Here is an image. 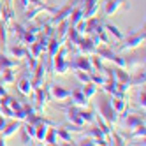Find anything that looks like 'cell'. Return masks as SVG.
<instances>
[{
  "label": "cell",
  "mask_w": 146,
  "mask_h": 146,
  "mask_svg": "<svg viewBox=\"0 0 146 146\" xmlns=\"http://www.w3.org/2000/svg\"><path fill=\"white\" fill-rule=\"evenodd\" d=\"M5 2H7V4H11V2H13V0H5Z\"/></svg>",
  "instance_id": "60d3db41"
},
{
  "label": "cell",
  "mask_w": 146,
  "mask_h": 146,
  "mask_svg": "<svg viewBox=\"0 0 146 146\" xmlns=\"http://www.w3.org/2000/svg\"><path fill=\"white\" fill-rule=\"evenodd\" d=\"M18 90L23 93V95H32V92H34V86H32V83H30V78L23 76L21 79L18 81Z\"/></svg>",
  "instance_id": "d6986e66"
},
{
  "label": "cell",
  "mask_w": 146,
  "mask_h": 146,
  "mask_svg": "<svg viewBox=\"0 0 146 146\" xmlns=\"http://www.w3.org/2000/svg\"><path fill=\"white\" fill-rule=\"evenodd\" d=\"M144 135H146V127L144 123H141L135 129H132V132L129 134V139H144Z\"/></svg>",
  "instance_id": "484cf974"
},
{
  "label": "cell",
  "mask_w": 146,
  "mask_h": 146,
  "mask_svg": "<svg viewBox=\"0 0 146 146\" xmlns=\"http://www.w3.org/2000/svg\"><path fill=\"white\" fill-rule=\"evenodd\" d=\"M141 123H144V114L143 116L141 114H129V113L125 114V129L132 130V129H135Z\"/></svg>",
  "instance_id": "7c38bea8"
},
{
  "label": "cell",
  "mask_w": 146,
  "mask_h": 146,
  "mask_svg": "<svg viewBox=\"0 0 146 146\" xmlns=\"http://www.w3.org/2000/svg\"><path fill=\"white\" fill-rule=\"evenodd\" d=\"M79 114H81V118H83V121H85V123H90V125L95 123V118H97L95 111L85 109V108H79Z\"/></svg>",
  "instance_id": "603a6c76"
},
{
  "label": "cell",
  "mask_w": 146,
  "mask_h": 146,
  "mask_svg": "<svg viewBox=\"0 0 146 146\" xmlns=\"http://www.w3.org/2000/svg\"><path fill=\"white\" fill-rule=\"evenodd\" d=\"M19 127H21V121L13 118L11 121H7V123H5V127L2 129V132H0V134H2L4 137L7 139V137H11L13 134H16V130H19Z\"/></svg>",
  "instance_id": "5bb4252c"
},
{
  "label": "cell",
  "mask_w": 146,
  "mask_h": 146,
  "mask_svg": "<svg viewBox=\"0 0 146 146\" xmlns=\"http://www.w3.org/2000/svg\"><path fill=\"white\" fill-rule=\"evenodd\" d=\"M37 37H39V34H34V32H30V30L25 28V34H23L21 42H23L25 46H30V44H34L35 40H37Z\"/></svg>",
  "instance_id": "f1b7e54d"
},
{
  "label": "cell",
  "mask_w": 146,
  "mask_h": 146,
  "mask_svg": "<svg viewBox=\"0 0 146 146\" xmlns=\"http://www.w3.org/2000/svg\"><path fill=\"white\" fill-rule=\"evenodd\" d=\"M5 123H7V120H5V116L2 113H0V132H2V129L5 127Z\"/></svg>",
  "instance_id": "f35d334b"
},
{
  "label": "cell",
  "mask_w": 146,
  "mask_h": 146,
  "mask_svg": "<svg viewBox=\"0 0 146 146\" xmlns=\"http://www.w3.org/2000/svg\"><path fill=\"white\" fill-rule=\"evenodd\" d=\"M74 76L83 83V85H85V83H90V72H86V70H74Z\"/></svg>",
  "instance_id": "d6a6232c"
},
{
  "label": "cell",
  "mask_w": 146,
  "mask_h": 146,
  "mask_svg": "<svg viewBox=\"0 0 146 146\" xmlns=\"http://www.w3.org/2000/svg\"><path fill=\"white\" fill-rule=\"evenodd\" d=\"M0 19H2L5 25H9V23L14 21V9L9 5V4L2 5V9H0Z\"/></svg>",
  "instance_id": "2e32d148"
},
{
  "label": "cell",
  "mask_w": 146,
  "mask_h": 146,
  "mask_svg": "<svg viewBox=\"0 0 146 146\" xmlns=\"http://www.w3.org/2000/svg\"><path fill=\"white\" fill-rule=\"evenodd\" d=\"M104 28H106V32H108V35H111V37H114L116 40H121L125 35H123V32L116 27V25H111V23H106L104 25Z\"/></svg>",
  "instance_id": "7402d4cb"
},
{
  "label": "cell",
  "mask_w": 146,
  "mask_h": 146,
  "mask_svg": "<svg viewBox=\"0 0 146 146\" xmlns=\"http://www.w3.org/2000/svg\"><path fill=\"white\" fill-rule=\"evenodd\" d=\"M74 144H83V146H93V144H95V139H92L90 135H86V137H83L81 141H78V143H74Z\"/></svg>",
  "instance_id": "e575fe53"
},
{
  "label": "cell",
  "mask_w": 146,
  "mask_h": 146,
  "mask_svg": "<svg viewBox=\"0 0 146 146\" xmlns=\"http://www.w3.org/2000/svg\"><path fill=\"white\" fill-rule=\"evenodd\" d=\"M4 144H5V137H4L2 134H0V146H4Z\"/></svg>",
  "instance_id": "ab89813d"
},
{
  "label": "cell",
  "mask_w": 146,
  "mask_h": 146,
  "mask_svg": "<svg viewBox=\"0 0 146 146\" xmlns=\"http://www.w3.org/2000/svg\"><path fill=\"white\" fill-rule=\"evenodd\" d=\"M19 130H21V143H23V144H32V137L27 134V130L21 129V127H19Z\"/></svg>",
  "instance_id": "d590c367"
},
{
  "label": "cell",
  "mask_w": 146,
  "mask_h": 146,
  "mask_svg": "<svg viewBox=\"0 0 146 146\" xmlns=\"http://www.w3.org/2000/svg\"><path fill=\"white\" fill-rule=\"evenodd\" d=\"M44 143L48 144H58V135H56V129H48L46 132V137H44Z\"/></svg>",
  "instance_id": "4dcf8cb0"
},
{
  "label": "cell",
  "mask_w": 146,
  "mask_h": 146,
  "mask_svg": "<svg viewBox=\"0 0 146 146\" xmlns=\"http://www.w3.org/2000/svg\"><path fill=\"white\" fill-rule=\"evenodd\" d=\"M5 95H7V90H5V85H4L2 81H0V99H2V97H5Z\"/></svg>",
  "instance_id": "74e56055"
},
{
  "label": "cell",
  "mask_w": 146,
  "mask_h": 146,
  "mask_svg": "<svg viewBox=\"0 0 146 146\" xmlns=\"http://www.w3.org/2000/svg\"><path fill=\"white\" fill-rule=\"evenodd\" d=\"M90 60H92V67H93V70H95V72H104V69H106V67H104L102 60H100L95 53L90 55Z\"/></svg>",
  "instance_id": "f546056e"
},
{
  "label": "cell",
  "mask_w": 146,
  "mask_h": 146,
  "mask_svg": "<svg viewBox=\"0 0 146 146\" xmlns=\"http://www.w3.org/2000/svg\"><path fill=\"white\" fill-rule=\"evenodd\" d=\"M25 130H27V134L30 135V137L34 139V135H35V125H32V123H27L25 121V127H23Z\"/></svg>",
  "instance_id": "8d00e7d4"
},
{
  "label": "cell",
  "mask_w": 146,
  "mask_h": 146,
  "mask_svg": "<svg viewBox=\"0 0 146 146\" xmlns=\"http://www.w3.org/2000/svg\"><path fill=\"white\" fill-rule=\"evenodd\" d=\"M0 74H2V83H4V85H13V83L16 81V76H14V67L0 69Z\"/></svg>",
  "instance_id": "ffe728a7"
},
{
  "label": "cell",
  "mask_w": 146,
  "mask_h": 146,
  "mask_svg": "<svg viewBox=\"0 0 146 146\" xmlns=\"http://www.w3.org/2000/svg\"><path fill=\"white\" fill-rule=\"evenodd\" d=\"M76 49L79 51V53H83V55H93L95 49H97V44L92 40L90 35H81L79 40L76 42Z\"/></svg>",
  "instance_id": "5b68a950"
},
{
  "label": "cell",
  "mask_w": 146,
  "mask_h": 146,
  "mask_svg": "<svg viewBox=\"0 0 146 146\" xmlns=\"http://www.w3.org/2000/svg\"><path fill=\"white\" fill-rule=\"evenodd\" d=\"M121 5H123L125 9L129 7L127 4H125V0H108V2L104 4V14H106V16H113Z\"/></svg>",
  "instance_id": "30bf717a"
},
{
  "label": "cell",
  "mask_w": 146,
  "mask_h": 146,
  "mask_svg": "<svg viewBox=\"0 0 146 146\" xmlns=\"http://www.w3.org/2000/svg\"><path fill=\"white\" fill-rule=\"evenodd\" d=\"M83 18H85V11H83V5L78 4L74 9H72V13H70V16H69V23H70V27H76Z\"/></svg>",
  "instance_id": "9a60e30c"
},
{
  "label": "cell",
  "mask_w": 146,
  "mask_h": 146,
  "mask_svg": "<svg viewBox=\"0 0 146 146\" xmlns=\"http://www.w3.org/2000/svg\"><path fill=\"white\" fill-rule=\"evenodd\" d=\"M144 79H146L144 67H137V70L129 78V86H144Z\"/></svg>",
  "instance_id": "8fae6325"
},
{
  "label": "cell",
  "mask_w": 146,
  "mask_h": 146,
  "mask_svg": "<svg viewBox=\"0 0 146 146\" xmlns=\"http://www.w3.org/2000/svg\"><path fill=\"white\" fill-rule=\"evenodd\" d=\"M69 51L70 48L65 46V44H62L60 49L56 51V55L51 58L53 60V74H60V76H65L70 72V67H69Z\"/></svg>",
  "instance_id": "7a4b0ae2"
},
{
  "label": "cell",
  "mask_w": 146,
  "mask_h": 146,
  "mask_svg": "<svg viewBox=\"0 0 146 146\" xmlns=\"http://www.w3.org/2000/svg\"><path fill=\"white\" fill-rule=\"evenodd\" d=\"M7 48V25L0 19V49L5 51Z\"/></svg>",
  "instance_id": "4316f807"
},
{
  "label": "cell",
  "mask_w": 146,
  "mask_h": 146,
  "mask_svg": "<svg viewBox=\"0 0 146 146\" xmlns=\"http://www.w3.org/2000/svg\"><path fill=\"white\" fill-rule=\"evenodd\" d=\"M9 55L13 58H25L28 55V48L25 44H13L9 48Z\"/></svg>",
  "instance_id": "e0dca14e"
},
{
  "label": "cell",
  "mask_w": 146,
  "mask_h": 146,
  "mask_svg": "<svg viewBox=\"0 0 146 146\" xmlns=\"http://www.w3.org/2000/svg\"><path fill=\"white\" fill-rule=\"evenodd\" d=\"M56 135H58V139H62L64 143H69V144H74L76 141H72V135L69 134V130L65 127H60L56 129Z\"/></svg>",
  "instance_id": "83f0119b"
},
{
  "label": "cell",
  "mask_w": 146,
  "mask_h": 146,
  "mask_svg": "<svg viewBox=\"0 0 146 146\" xmlns=\"http://www.w3.org/2000/svg\"><path fill=\"white\" fill-rule=\"evenodd\" d=\"M23 60H25V64H27V69H28L30 72H32V70L35 69V65L39 64V58H35V56H32V55H30V53H28V55H27V56H25Z\"/></svg>",
  "instance_id": "1f68e13d"
},
{
  "label": "cell",
  "mask_w": 146,
  "mask_h": 146,
  "mask_svg": "<svg viewBox=\"0 0 146 146\" xmlns=\"http://www.w3.org/2000/svg\"><path fill=\"white\" fill-rule=\"evenodd\" d=\"M62 44H65V42H62L60 39H56L55 35L53 37H49V42H48V48H46V51H48V56L49 58H53L55 55H56V51L60 49V46Z\"/></svg>",
  "instance_id": "ac0fdd59"
},
{
  "label": "cell",
  "mask_w": 146,
  "mask_h": 146,
  "mask_svg": "<svg viewBox=\"0 0 146 146\" xmlns=\"http://www.w3.org/2000/svg\"><path fill=\"white\" fill-rule=\"evenodd\" d=\"M64 109H65L67 120H69L72 125H78V127H83V125H85V121H83L81 114H79V108H78V106L70 104V106H67V108H64Z\"/></svg>",
  "instance_id": "8992f818"
},
{
  "label": "cell",
  "mask_w": 146,
  "mask_h": 146,
  "mask_svg": "<svg viewBox=\"0 0 146 146\" xmlns=\"http://www.w3.org/2000/svg\"><path fill=\"white\" fill-rule=\"evenodd\" d=\"M99 111H100V118L106 123L114 125L118 121V113L113 109L111 99L108 95H100V99H99Z\"/></svg>",
  "instance_id": "3957f363"
},
{
  "label": "cell",
  "mask_w": 146,
  "mask_h": 146,
  "mask_svg": "<svg viewBox=\"0 0 146 146\" xmlns=\"http://www.w3.org/2000/svg\"><path fill=\"white\" fill-rule=\"evenodd\" d=\"M125 62H127V67H144V55H135V56H125Z\"/></svg>",
  "instance_id": "44dd1931"
},
{
  "label": "cell",
  "mask_w": 146,
  "mask_h": 146,
  "mask_svg": "<svg viewBox=\"0 0 146 146\" xmlns=\"http://www.w3.org/2000/svg\"><path fill=\"white\" fill-rule=\"evenodd\" d=\"M69 67L70 70H86V72H93V67H92V60H90V55H76L74 58H69Z\"/></svg>",
  "instance_id": "277c9868"
},
{
  "label": "cell",
  "mask_w": 146,
  "mask_h": 146,
  "mask_svg": "<svg viewBox=\"0 0 146 146\" xmlns=\"http://www.w3.org/2000/svg\"><path fill=\"white\" fill-rule=\"evenodd\" d=\"M137 104H139V108L144 109V106H146V92H144V86L137 92Z\"/></svg>",
  "instance_id": "836d02e7"
},
{
  "label": "cell",
  "mask_w": 146,
  "mask_h": 146,
  "mask_svg": "<svg viewBox=\"0 0 146 146\" xmlns=\"http://www.w3.org/2000/svg\"><path fill=\"white\" fill-rule=\"evenodd\" d=\"M97 90H99V86H97V85H93L92 81H90V83H85V85L81 86V92L85 93V97H86V99H92L93 95H97Z\"/></svg>",
  "instance_id": "cb8c5ba5"
},
{
  "label": "cell",
  "mask_w": 146,
  "mask_h": 146,
  "mask_svg": "<svg viewBox=\"0 0 146 146\" xmlns=\"http://www.w3.org/2000/svg\"><path fill=\"white\" fill-rule=\"evenodd\" d=\"M144 37H146V34H144V27H143L139 30H135V32H132L130 37H123L121 40H118V46L114 48V51L116 53H125V51L139 48L144 42Z\"/></svg>",
  "instance_id": "6da1fadb"
},
{
  "label": "cell",
  "mask_w": 146,
  "mask_h": 146,
  "mask_svg": "<svg viewBox=\"0 0 146 146\" xmlns=\"http://www.w3.org/2000/svg\"><path fill=\"white\" fill-rule=\"evenodd\" d=\"M9 28H11V30H7V32L13 35L14 44H23L21 39H23V34H25V27L16 23V21H13V23H9Z\"/></svg>",
  "instance_id": "9c48e42d"
},
{
  "label": "cell",
  "mask_w": 146,
  "mask_h": 146,
  "mask_svg": "<svg viewBox=\"0 0 146 146\" xmlns=\"http://www.w3.org/2000/svg\"><path fill=\"white\" fill-rule=\"evenodd\" d=\"M69 99H72L70 104H74V106H78V108H86V106H88V100H90V99L85 97V93L81 92V88L70 90V97H69Z\"/></svg>",
  "instance_id": "ba28073f"
},
{
  "label": "cell",
  "mask_w": 146,
  "mask_h": 146,
  "mask_svg": "<svg viewBox=\"0 0 146 146\" xmlns=\"http://www.w3.org/2000/svg\"><path fill=\"white\" fill-rule=\"evenodd\" d=\"M111 104H113V109L116 111L118 114H121L127 108V99H118V97H113L111 99Z\"/></svg>",
  "instance_id": "d4e9b609"
},
{
  "label": "cell",
  "mask_w": 146,
  "mask_h": 146,
  "mask_svg": "<svg viewBox=\"0 0 146 146\" xmlns=\"http://www.w3.org/2000/svg\"><path fill=\"white\" fill-rule=\"evenodd\" d=\"M111 74H113V79H114V81H118V83H127V85H129L130 74L127 72V69L114 65V69H111Z\"/></svg>",
  "instance_id": "4fadbf2b"
},
{
  "label": "cell",
  "mask_w": 146,
  "mask_h": 146,
  "mask_svg": "<svg viewBox=\"0 0 146 146\" xmlns=\"http://www.w3.org/2000/svg\"><path fill=\"white\" fill-rule=\"evenodd\" d=\"M49 95L55 100H67L70 97V90L62 85H49Z\"/></svg>",
  "instance_id": "52a82bcc"
}]
</instances>
